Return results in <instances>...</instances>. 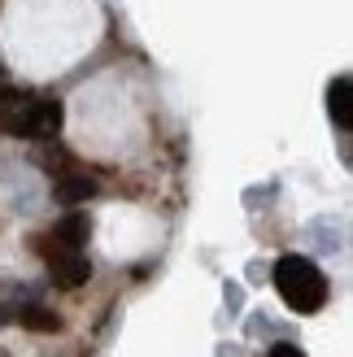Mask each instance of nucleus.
Returning <instances> with one entry per match:
<instances>
[{
  "mask_svg": "<svg viewBox=\"0 0 353 357\" xmlns=\"http://www.w3.org/2000/svg\"><path fill=\"white\" fill-rule=\"evenodd\" d=\"M275 292L296 314H319L327 305V275L301 253H288L275 261Z\"/></svg>",
  "mask_w": 353,
  "mask_h": 357,
  "instance_id": "obj_1",
  "label": "nucleus"
},
{
  "mask_svg": "<svg viewBox=\"0 0 353 357\" xmlns=\"http://www.w3.org/2000/svg\"><path fill=\"white\" fill-rule=\"evenodd\" d=\"M61 100H48V96H27L13 114H5V131L17 139H52L61 131Z\"/></svg>",
  "mask_w": 353,
  "mask_h": 357,
  "instance_id": "obj_2",
  "label": "nucleus"
},
{
  "mask_svg": "<svg viewBox=\"0 0 353 357\" xmlns=\"http://www.w3.org/2000/svg\"><path fill=\"white\" fill-rule=\"evenodd\" d=\"M48 275L57 288H83L87 279H92V261H87L83 253H66L57 261H48Z\"/></svg>",
  "mask_w": 353,
  "mask_h": 357,
  "instance_id": "obj_3",
  "label": "nucleus"
},
{
  "mask_svg": "<svg viewBox=\"0 0 353 357\" xmlns=\"http://www.w3.org/2000/svg\"><path fill=\"white\" fill-rule=\"evenodd\" d=\"M327 114H331V122H336L340 131H349V122H353V83H349V75L331 79V87H327Z\"/></svg>",
  "mask_w": 353,
  "mask_h": 357,
  "instance_id": "obj_4",
  "label": "nucleus"
},
{
  "mask_svg": "<svg viewBox=\"0 0 353 357\" xmlns=\"http://www.w3.org/2000/svg\"><path fill=\"white\" fill-rule=\"evenodd\" d=\"M87 236H92V218H87V213H66V218L52 227V240L61 248H70V253H79L87 244Z\"/></svg>",
  "mask_w": 353,
  "mask_h": 357,
  "instance_id": "obj_5",
  "label": "nucleus"
},
{
  "mask_svg": "<svg viewBox=\"0 0 353 357\" xmlns=\"http://www.w3.org/2000/svg\"><path fill=\"white\" fill-rule=\"evenodd\" d=\"M96 192H100V183L92 174H61L57 188H52V196H57L61 205H83V201H92Z\"/></svg>",
  "mask_w": 353,
  "mask_h": 357,
  "instance_id": "obj_6",
  "label": "nucleus"
},
{
  "mask_svg": "<svg viewBox=\"0 0 353 357\" xmlns=\"http://www.w3.org/2000/svg\"><path fill=\"white\" fill-rule=\"evenodd\" d=\"M13 323L27 327V331H40V335L61 331V318L52 314L48 305H35V301H31V305H17V310H13Z\"/></svg>",
  "mask_w": 353,
  "mask_h": 357,
  "instance_id": "obj_7",
  "label": "nucleus"
},
{
  "mask_svg": "<svg viewBox=\"0 0 353 357\" xmlns=\"http://www.w3.org/2000/svg\"><path fill=\"white\" fill-rule=\"evenodd\" d=\"M27 100V92L22 87H9V83H0V105H22Z\"/></svg>",
  "mask_w": 353,
  "mask_h": 357,
  "instance_id": "obj_8",
  "label": "nucleus"
},
{
  "mask_svg": "<svg viewBox=\"0 0 353 357\" xmlns=\"http://www.w3.org/2000/svg\"><path fill=\"white\" fill-rule=\"evenodd\" d=\"M266 357H306V353L296 349V344H275V349H271Z\"/></svg>",
  "mask_w": 353,
  "mask_h": 357,
  "instance_id": "obj_9",
  "label": "nucleus"
},
{
  "mask_svg": "<svg viewBox=\"0 0 353 357\" xmlns=\"http://www.w3.org/2000/svg\"><path fill=\"white\" fill-rule=\"evenodd\" d=\"M0 135H5V114H0Z\"/></svg>",
  "mask_w": 353,
  "mask_h": 357,
  "instance_id": "obj_10",
  "label": "nucleus"
}]
</instances>
